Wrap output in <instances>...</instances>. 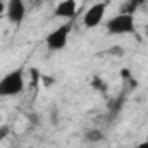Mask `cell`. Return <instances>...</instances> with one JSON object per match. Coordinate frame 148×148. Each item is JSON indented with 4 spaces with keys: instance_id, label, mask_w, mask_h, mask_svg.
Instances as JSON below:
<instances>
[{
    "instance_id": "obj_7",
    "label": "cell",
    "mask_w": 148,
    "mask_h": 148,
    "mask_svg": "<svg viewBox=\"0 0 148 148\" xmlns=\"http://www.w3.org/2000/svg\"><path fill=\"white\" fill-rule=\"evenodd\" d=\"M84 138H86L90 143H98V141H102L105 136H103V133H102L100 129H95V127H93V129H88V131H86Z\"/></svg>"
},
{
    "instance_id": "obj_10",
    "label": "cell",
    "mask_w": 148,
    "mask_h": 148,
    "mask_svg": "<svg viewBox=\"0 0 148 148\" xmlns=\"http://www.w3.org/2000/svg\"><path fill=\"white\" fill-rule=\"evenodd\" d=\"M7 134H9V127H7V126H2V127H0V141H2Z\"/></svg>"
},
{
    "instance_id": "obj_6",
    "label": "cell",
    "mask_w": 148,
    "mask_h": 148,
    "mask_svg": "<svg viewBox=\"0 0 148 148\" xmlns=\"http://www.w3.org/2000/svg\"><path fill=\"white\" fill-rule=\"evenodd\" d=\"M77 10V2L76 0H62L60 3H57L53 16L55 17H66V19H73Z\"/></svg>"
},
{
    "instance_id": "obj_15",
    "label": "cell",
    "mask_w": 148,
    "mask_h": 148,
    "mask_svg": "<svg viewBox=\"0 0 148 148\" xmlns=\"http://www.w3.org/2000/svg\"><path fill=\"white\" fill-rule=\"evenodd\" d=\"M145 141H148V133H147V140H145Z\"/></svg>"
},
{
    "instance_id": "obj_13",
    "label": "cell",
    "mask_w": 148,
    "mask_h": 148,
    "mask_svg": "<svg viewBox=\"0 0 148 148\" xmlns=\"http://www.w3.org/2000/svg\"><path fill=\"white\" fill-rule=\"evenodd\" d=\"M5 7H7V5H5V3H3L2 0H0V16H2L3 12H5Z\"/></svg>"
},
{
    "instance_id": "obj_12",
    "label": "cell",
    "mask_w": 148,
    "mask_h": 148,
    "mask_svg": "<svg viewBox=\"0 0 148 148\" xmlns=\"http://www.w3.org/2000/svg\"><path fill=\"white\" fill-rule=\"evenodd\" d=\"M136 148H148V141H141V143H138Z\"/></svg>"
},
{
    "instance_id": "obj_11",
    "label": "cell",
    "mask_w": 148,
    "mask_h": 148,
    "mask_svg": "<svg viewBox=\"0 0 148 148\" xmlns=\"http://www.w3.org/2000/svg\"><path fill=\"white\" fill-rule=\"evenodd\" d=\"M121 74H122V79H129L131 77V71H127V69H122Z\"/></svg>"
},
{
    "instance_id": "obj_4",
    "label": "cell",
    "mask_w": 148,
    "mask_h": 148,
    "mask_svg": "<svg viewBox=\"0 0 148 148\" xmlns=\"http://www.w3.org/2000/svg\"><path fill=\"white\" fill-rule=\"evenodd\" d=\"M105 12H107V3L105 2H98V3H93L86 12H84V17H83V24L88 28V29H93L97 28L102 19L105 17Z\"/></svg>"
},
{
    "instance_id": "obj_14",
    "label": "cell",
    "mask_w": 148,
    "mask_h": 148,
    "mask_svg": "<svg viewBox=\"0 0 148 148\" xmlns=\"http://www.w3.org/2000/svg\"><path fill=\"white\" fill-rule=\"evenodd\" d=\"M145 31H147V36H148V24H147V28H145Z\"/></svg>"
},
{
    "instance_id": "obj_16",
    "label": "cell",
    "mask_w": 148,
    "mask_h": 148,
    "mask_svg": "<svg viewBox=\"0 0 148 148\" xmlns=\"http://www.w3.org/2000/svg\"><path fill=\"white\" fill-rule=\"evenodd\" d=\"M10 148H17V147H10Z\"/></svg>"
},
{
    "instance_id": "obj_9",
    "label": "cell",
    "mask_w": 148,
    "mask_h": 148,
    "mask_svg": "<svg viewBox=\"0 0 148 148\" xmlns=\"http://www.w3.org/2000/svg\"><path fill=\"white\" fill-rule=\"evenodd\" d=\"M91 84H93V86H95V90H98V91H105V90H107V84H105V81H103V79H100V76H95Z\"/></svg>"
},
{
    "instance_id": "obj_2",
    "label": "cell",
    "mask_w": 148,
    "mask_h": 148,
    "mask_svg": "<svg viewBox=\"0 0 148 148\" xmlns=\"http://www.w3.org/2000/svg\"><path fill=\"white\" fill-rule=\"evenodd\" d=\"M105 29H107L109 35H127V33H134V29H136L134 17H133V14L121 12V14L114 16L112 19L107 21Z\"/></svg>"
},
{
    "instance_id": "obj_8",
    "label": "cell",
    "mask_w": 148,
    "mask_h": 148,
    "mask_svg": "<svg viewBox=\"0 0 148 148\" xmlns=\"http://www.w3.org/2000/svg\"><path fill=\"white\" fill-rule=\"evenodd\" d=\"M107 53L112 55V57H122V55H124V48H122L121 45H112L110 48L107 50Z\"/></svg>"
},
{
    "instance_id": "obj_1",
    "label": "cell",
    "mask_w": 148,
    "mask_h": 148,
    "mask_svg": "<svg viewBox=\"0 0 148 148\" xmlns=\"http://www.w3.org/2000/svg\"><path fill=\"white\" fill-rule=\"evenodd\" d=\"M24 91V73L14 69L0 79V97H16Z\"/></svg>"
},
{
    "instance_id": "obj_3",
    "label": "cell",
    "mask_w": 148,
    "mask_h": 148,
    "mask_svg": "<svg viewBox=\"0 0 148 148\" xmlns=\"http://www.w3.org/2000/svg\"><path fill=\"white\" fill-rule=\"evenodd\" d=\"M71 28H73L71 23H67V24H60V26L55 28L52 33H48V35H47V40H45L48 50H52V52H60V50H64V48L67 47V41H69Z\"/></svg>"
},
{
    "instance_id": "obj_5",
    "label": "cell",
    "mask_w": 148,
    "mask_h": 148,
    "mask_svg": "<svg viewBox=\"0 0 148 148\" xmlns=\"http://www.w3.org/2000/svg\"><path fill=\"white\" fill-rule=\"evenodd\" d=\"M5 14H7L9 23L19 26L24 21V16H26L24 0H9L7 2V7H5Z\"/></svg>"
}]
</instances>
